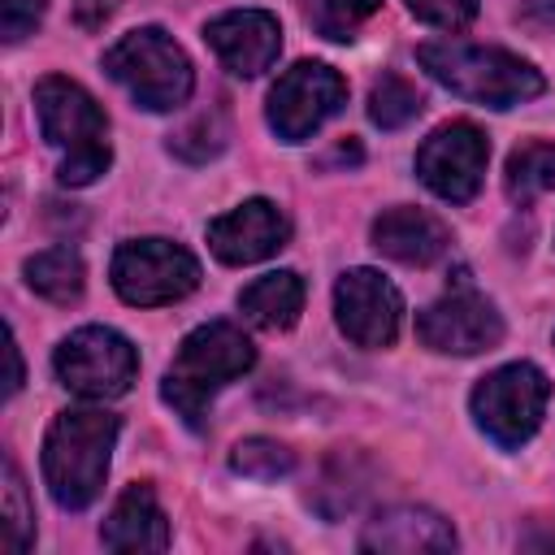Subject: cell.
Here are the masks:
<instances>
[{
  "label": "cell",
  "instance_id": "5",
  "mask_svg": "<svg viewBox=\"0 0 555 555\" xmlns=\"http://www.w3.org/2000/svg\"><path fill=\"white\" fill-rule=\"evenodd\" d=\"M104 69L147 113H169V108L186 104L191 87H195V69H191L182 43L173 35H165L160 26H139V30L121 35L104 52Z\"/></svg>",
  "mask_w": 555,
  "mask_h": 555
},
{
  "label": "cell",
  "instance_id": "28",
  "mask_svg": "<svg viewBox=\"0 0 555 555\" xmlns=\"http://www.w3.org/2000/svg\"><path fill=\"white\" fill-rule=\"evenodd\" d=\"M520 22L542 30V35H551L555 30V0H525L520 4Z\"/></svg>",
  "mask_w": 555,
  "mask_h": 555
},
{
  "label": "cell",
  "instance_id": "21",
  "mask_svg": "<svg viewBox=\"0 0 555 555\" xmlns=\"http://www.w3.org/2000/svg\"><path fill=\"white\" fill-rule=\"evenodd\" d=\"M421 108H425L421 91L408 78H399V74H382L373 82V91H369V121L382 126V130L408 126L412 117H421Z\"/></svg>",
  "mask_w": 555,
  "mask_h": 555
},
{
  "label": "cell",
  "instance_id": "8",
  "mask_svg": "<svg viewBox=\"0 0 555 555\" xmlns=\"http://www.w3.org/2000/svg\"><path fill=\"white\" fill-rule=\"evenodd\" d=\"M52 364L65 390L82 399H117L130 390L139 373V351L130 347L126 334L108 325H82L69 338H61Z\"/></svg>",
  "mask_w": 555,
  "mask_h": 555
},
{
  "label": "cell",
  "instance_id": "17",
  "mask_svg": "<svg viewBox=\"0 0 555 555\" xmlns=\"http://www.w3.org/2000/svg\"><path fill=\"white\" fill-rule=\"evenodd\" d=\"M100 542L108 551H165L169 546V520H165V512L156 503V490L147 481L130 486L113 503V512L100 529Z\"/></svg>",
  "mask_w": 555,
  "mask_h": 555
},
{
  "label": "cell",
  "instance_id": "7",
  "mask_svg": "<svg viewBox=\"0 0 555 555\" xmlns=\"http://www.w3.org/2000/svg\"><path fill=\"white\" fill-rule=\"evenodd\" d=\"M113 291L134 308L186 299L199 286V260L169 238H130L113 251Z\"/></svg>",
  "mask_w": 555,
  "mask_h": 555
},
{
  "label": "cell",
  "instance_id": "13",
  "mask_svg": "<svg viewBox=\"0 0 555 555\" xmlns=\"http://www.w3.org/2000/svg\"><path fill=\"white\" fill-rule=\"evenodd\" d=\"M204 39L217 52V61L230 74H238V78L264 74L278 61V52H282V26L264 9H230V13H217L204 26Z\"/></svg>",
  "mask_w": 555,
  "mask_h": 555
},
{
  "label": "cell",
  "instance_id": "14",
  "mask_svg": "<svg viewBox=\"0 0 555 555\" xmlns=\"http://www.w3.org/2000/svg\"><path fill=\"white\" fill-rule=\"evenodd\" d=\"M291 238V221L273 199H247L225 217L208 221V247L225 264H256L282 251Z\"/></svg>",
  "mask_w": 555,
  "mask_h": 555
},
{
  "label": "cell",
  "instance_id": "25",
  "mask_svg": "<svg viewBox=\"0 0 555 555\" xmlns=\"http://www.w3.org/2000/svg\"><path fill=\"white\" fill-rule=\"evenodd\" d=\"M412 17L438 26V30H464L477 17V0H403Z\"/></svg>",
  "mask_w": 555,
  "mask_h": 555
},
{
  "label": "cell",
  "instance_id": "16",
  "mask_svg": "<svg viewBox=\"0 0 555 555\" xmlns=\"http://www.w3.org/2000/svg\"><path fill=\"white\" fill-rule=\"evenodd\" d=\"M373 247L399 264H434L451 247V230L412 204H395L373 217Z\"/></svg>",
  "mask_w": 555,
  "mask_h": 555
},
{
  "label": "cell",
  "instance_id": "4",
  "mask_svg": "<svg viewBox=\"0 0 555 555\" xmlns=\"http://www.w3.org/2000/svg\"><path fill=\"white\" fill-rule=\"evenodd\" d=\"M416 61L451 95L486 104V108H516V104H529L546 91V78L529 61H520L516 52H503V48L447 39V43H421Z\"/></svg>",
  "mask_w": 555,
  "mask_h": 555
},
{
  "label": "cell",
  "instance_id": "1",
  "mask_svg": "<svg viewBox=\"0 0 555 555\" xmlns=\"http://www.w3.org/2000/svg\"><path fill=\"white\" fill-rule=\"evenodd\" d=\"M35 117H39L43 143L61 152V165H56L61 186H91L108 169V160H113L108 117L87 87H78L74 78H61V74L39 78L35 82Z\"/></svg>",
  "mask_w": 555,
  "mask_h": 555
},
{
  "label": "cell",
  "instance_id": "20",
  "mask_svg": "<svg viewBox=\"0 0 555 555\" xmlns=\"http://www.w3.org/2000/svg\"><path fill=\"white\" fill-rule=\"evenodd\" d=\"M503 191L512 204H533L538 195L555 191V143H542V139H529L520 143L512 156H507V169H503Z\"/></svg>",
  "mask_w": 555,
  "mask_h": 555
},
{
  "label": "cell",
  "instance_id": "2",
  "mask_svg": "<svg viewBox=\"0 0 555 555\" xmlns=\"http://www.w3.org/2000/svg\"><path fill=\"white\" fill-rule=\"evenodd\" d=\"M121 421L104 408H69L43 434V481L56 507L82 512L100 499Z\"/></svg>",
  "mask_w": 555,
  "mask_h": 555
},
{
  "label": "cell",
  "instance_id": "18",
  "mask_svg": "<svg viewBox=\"0 0 555 555\" xmlns=\"http://www.w3.org/2000/svg\"><path fill=\"white\" fill-rule=\"evenodd\" d=\"M238 308L251 325L260 330H291L304 312V282L299 273L291 269H278V273H264L256 278L243 295H238Z\"/></svg>",
  "mask_w": 555,
  "mask_h": 555
},
{
  "label": "cell",
  "instance_id": "27",
  "mask_svg": "<svg viewBox=\"0 0 555 555\" xmlns=\"http://www.w3.org/2000/svg\"><path fill=\"white\" fill-rule=\"evenodd\" d=\"M113 9H117V0H74V22L82 30H100L113 17Z\"/></svg>",
  "mask_w": 555,
  "mask_h": 555
},
{
  "label": "cell",
  "instance_id": "12",
  "mask_svg": "<svg viewBox=\"0 0 555 555\" xmlns=\"http://www.w3.org/2000/svg\"><path fill=\"white\" fill-rule=\"evenodd\" d=\"M334 317L356 347H390L403 321V299L377 269H347L334 286Z\"/></svg>",
  "mask_w": 555,
  "mask_h": 555
},
{
  "label": "cell",
  "instance_id": "22",
  "mask_svg": "<svg viewBox=\"0 0 555 555\" xmlns=\"http://www.w3.org/2000/svg\"><path fill=\"white\" fill-rule=\"evenodd\" d=\"M382 9V0H304V13L312 22V30L321 39H334V43H347L356 39V30Z\"/></svg>",
  "mask_w": 555,
  "mask_h": 555
},
{
  "label": "cell",
  "instance_id": "23",
  "mask_svg": "<svg viewBox=\"0 0 555 555\" xmlns=\"http://www.w3.org/2000/svg\"><path fill=\"white\" fill-rule=\"evenodd\" d=\"M230 468L251 477V481H278L295 468V451L278 438H243L234 451H230Z\"/></svg>",
  "mask_w": 555,
  "mask_h": 555
},
{
  "label": "cell",
  "instance_id": "24",
  "mask_svg": "<svg viewBox=\"0 0 555 555\" xmlns=\"http://www.w3.org/2000/svg\"><path fill=\"white\" fill-rule=\"evenodd\" d=\"M30 542H35V512L26 503V481L13 455H4V551L22 555Z\"/></svg>",
  "mask_w": 555,
  "mask_h": 555
},
{
  "label": "cell",
  "instance_id": "3",
  "mask_svg": "<svg viewBox=\"0 0 555 555\" xmlns=\"http://www.w3.org/2000/svg\"><path fill=\"white\" fill-rule=\"evenodd\" d=\"M251 364H256V347L247 343V334L230 321H208L178 343L173 364L165 369V382H160V399L191 429H204L212 395L234 377H243Z\"/></svg>",
  "mask_w": 555,
  "mask_h": 555
},
{
  "label": "cell",
  "instance_id": "15",
  "mask_svg": "<svg viewBox=\"0 0 555 555\" xmlns=\"http://www.w3.org/2000/svg\"><path fill=\"white\" fill-rule=\"evenodd\" d=\"M360 551H382V555H438L455 551V529L429 507H386L377 512L364 533Z\"/></svg>",
  "mask_w": 555,
  "mask_h": 555
},
{
  "label": "cell",
  "instance_id": "11",
  "mask_svg": "<svg viewBox=\"0 0 555 555\" xmlns=\"http://www.w3.org/2000/svg\"><path fill=\"white\" fill-rule=\"evenodd\" d=\"M486 160H490V143L473 121H447L416 147L421 182L447 204H468L481 191Z\"/></svg>",
  "mask_w": 555,
  "mask_h": 555
},
{
  "label": "cell",
  "instance_id": "26",
  "mask_svg": "<svg viewBox=\"0 0 555 555\" xmlns=\"http://www.w3.org/2000/svg\"><path fill=\"white\" fill-rule=\"evenodd\" d=\"M43 9H48V0H0V30H4V43L26 39V35L43 22Z\"/></svg>",
  "mask_w": 555,
  "mask_h": 555
},
{
  "label": "cell",
  "instance_id": "29",
  "mask_svg": "<svg viewBox=\"0 0 555 555\" xmlns=\"http://www.w3.org/2000/svg\"><path fill=\"white\" fill-rule=\"evenodd\" d=\"M22 386V351H17V338L9 334V395H17Z\"/></svg>",
  "mask_w": 555,
  "mask_h": 555
},
{
  "label": "cell",
  "instance_id": "10",
  "mask_svg": "<svg viewBox=\"0 0 555 555\" xmlns=\"http://www.w3.org/2000/svg\"><path fill=\"white\" fill-rule=\"evenodd\" d=\"M416 338L442 356H477L503 343V317L473 282H460L425 312H416Z\"/></svg>",
  "mask_w": 555,
  "mask_h": 555
},
{
  "label": "cell",
  "instance_id": "6",
  "mask_svg": "<svg viewBox=\"0 0 555 555\" xmlns=\"http://www.w3.org/2000/svg\"><path fill=\"white\" fill-rule=\"evenodd\" d=\"M546 395H551L546 373L529 360H516V364H503V369L486 373L473 386L468 403H473L477 429L490 442H499L503 451H516L538 434L542 412H546Z\"/></svg>",
  "mask_w": 555,
  "mask_h": 555
},
{
  "label": "cell",
  "instance_id": "19",
  "mask_svg": "<svg viewBox=\"0 0 555 555\" xmlns=\"http://www.w3.org/2000/svg\"><path fill=\"white\" fill-rule=\"evenodd\" d=\"M26 286L52 304H74L87 286V269H82V256L74 247H48V251H35L26 264Z\"/></svg>",
  "mask_w": 555,
  "mask_h": 555
},
{
  "label": "cell",
  "instance_id": "9",
  "mask_svg": "<svg viewBox=\"0 0 555 555\" xmlns=\"http://www.w3.org/2000/svg\"><path fill=\"white\" fill-rule=\"evenodd\" d=\"M343 104H347L343 74L334 65H325V61H299L273 82L264 117H269V126H273V134L282 143H304L334 113H343Z\"/></svg>",
  "mask_w": 555,
  "mask_h": 555
}]
</instances>
